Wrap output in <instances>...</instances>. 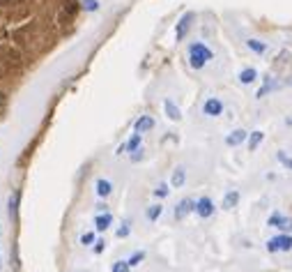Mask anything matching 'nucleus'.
I'll return each instance as SVG.
<instances>
[{
	"label": "nucleus",
	"mask_w": 292,
	"mask_h": 272,
	"mask_svg": "<svg viewBox=\"0 0 292 272\" xmlns=\"http://www.w3.org/2000/svg\"><path fill=\"white\" fill-rule=\"evenodd\" d=\"M163 109H166V115L170 120H175V122H177L179 118H182V111L177 109V104L173 102V99H166V102H163Z\"/></svg>",
	"instance_id": "nucleus-9"
},
{
	"label": "nucleus",
	"mask_w": 292,
	"mask_h": 272,
	"mask_svg": "<svg viewBox=\"0 0 292 272\" xmlns=\"http://www.w3.org/2000/svg\"><path fill=\"white\" fill-rule=\"evenodd\" d=\"M3 106H5V95L0 93V111H3Z\"/></svg>",
	"instance_id": "nucleus-30"
},
{
	"label": "nucleus",
	"mask_w": 292,
	"mask_h": 272,
	"mask_svg": "<svg viewBox=\"0 0 292 272\" xmlns=\"http://www.w3.org/2000/svg\"><path fill=\"white\" fill-rule=\"evenodd\" d=\"M104 249H106V242H104V240H97V242H94V254H102Z\"/></svg>",
	"instance_id": "nucleus-28"
},
{
	"label": "nucleus",
	"mask_w": 292,
	"mask_h": 272,
	"mask_svg": "<svg viewBox=\"0 0 292 272\" xmlns=\"http://www.w3.org/2000/svg\"><path fill=\"white\" fill-rule=\"evenodd\" d=\"M203 111H205V115H210V118H217V115L223 113V104L219 102L217 97H210L205 102V106H203Z\"/></svg>",
	"instance_id": "nucleus-6"
},
{
	"label": "nucleus",
	"mask_w": 292,
	"mask_h": 272,
	"mask_svg": "<svg viewBox=\"0 0 292 272\" xmlns=\"http://www.w3.org/2000/svg\"><path fill=\"white\" fill-rule=\"evenodd\" d=\"M184 182H186V171H184V169H177V171L173 173V178H170V185H173V187H182Z\"/></svg>",
	"instance_id": "nucleus-15"
},
{
	"label": "nucleus",
	"mask_w": 292,
	"mask_h": 272,
	"mask_svg": "<svg viewBox=\"0 0 292 272\" xmlns=\"http://www.w3.org/2000/svg\"><path fill=\"white\" fill-rule=\"evenodd\" d=\"M278 162H281L283 166H285V169H290V171H292V159L287 157L285 153H278Z\"/></svg>",
	"instance_id": "nucleus-24"
},
{
	"label": "nucleus",
	"mask_w": 292,
	"mask_h": 272,
	"mask_svg": "<svg viewBox=\"0 0 292 272\" xmlns=\"http://www.w3.org/2000/svg\"><path fill=\"white\" fill-rule=\"evenodd\" d=\"M113 224V217H111V213H104V215H99L97 219H94V229L97 231H106Z\"/></svg>",
	"instance_id": "nucleus-12"
},
{
	"label": "nucleus",
	"mask_w": 292,
	"mask_h": 272,
	"mask_svg": "<svg viewBox=\"0 0 292 272\" xmlns=\"http://www.w3.org/2000/svg\"><path fill=\"white\" fill-rule=\"evenodd\" d=\"M262 139H265L262 131H251V134H249V150H255V148L262 143Z\"/></svg>",
	"instance_id": "nucleus-16"
},
{
	"label": "nucleus",
	"mask_w": 292,
	"mask_h": 272,
	"mask_svg": "<svg viewBox=\"0 0 292 272\" xmlns=\"http://www.w3.org/2000/svg\"><path fill=\"white\" fill-rule=\"evenodd\" d=\"M19 198H21V194H19V191H14V194L10 196V217L12 219H17V213H19Z\"/></svg>",
	"instance_id": "nucleus-13"
},
{
	"label": "nucleus",
	"mask_w": 292,
	"mask_h": 272,
	"mask_svg": "<svg viewBox=\"0 0 292 272\" xmlns=\"http://www.w3.org/2000/svg\"><path fill=\"white\" fill-rule=\"evenodd\" d=\"M92 242H94V233H83L81 235V245H92Z\"/></svg>",
	"instance_id": "nucleus-27"
},
{
	"label": "nucleus",
	"mask_w": 292,
	"mask_h": 272,
	"mask_svg": "<svg viewBox=\"0 0 292 272\" xmlns=\"http://www.w3.org/2000/svg\"><path fill=\"white\" fill-rule=\"evenodd\" d=\"M267 249L269 251H290L292 249V235H278V238H271L267 242Z\"/></svg>",
	"instance_id": "nucleus-2"
},
{
	"label": "nucleus",
	"mask_w": 292,
	"mask_h": 272,
	"mask_svg": "<svg viewBox=\"0 0 292 272\" xmlns=\"http://www.w3.org/2000/svg\"><path fill=\"white\" fill-rule=\"evenodd\" d=\"M168 185H159L157 189H154V196H159V198H163V196H168Z\"/></svg>",
	"instance_id": "nucleus-26"
},
{
	"label": "nucleus",
	"mask_w": 292,
	"mask_h": 272,
	"mask_svg": "<svg viewBox=\"0 0 292 272\" xmlns=\"http://www.w3.org/2000/svg\"><path fill=\"white\" fill-rule=\"evenodd\" d=\"M210 60H212V51L203 42H193L189 46V65L193 70H203Z\"/></svg>",
	"instance_id": "nucleus-1"
},
{
	"label": "nucleus",
	"mask_w": 292,
	"mask_h": 272,
	"mask_svg": "<svg viewBox=\"0 0 292 272\" xmlns=\"http://www.w3.org/2000/svg\"><path fill=\"white\" fill-rule=\"evenodd\" d=\"M278 219H281V213H274V215H271V217H269V222H267V224H269L271 229H274V226H276V222H278Z\"/></svg>",
	"instance_id": "nucleus-29"
},
{
	"label": "nucleus",
	"mask_w": 292,
	"mask_h": 272,
	"mask_svg": "<svg viewBox=\"0 0 292 272\" xmlns=\"http://www.w3.org/2000/svg\"><path fill=\"white\" fill-rule=\"evenodd\" d=\"M127 146V150H129V153H134V150H138V148H141V134H138V131H136L134 136H131L129 141L125 143Z\"/></svg>",
	"instance_id": "nucleus-20"
},
{
	"label": "nucleus",
	"mask_w": 292,
	"mask_h": 272,
	"mask_svg": "<svg viewBox=\"0 0 292 272\" xmlns=\"http://www.w3.org/2000/svg\"><path fill=\"white\" fill-rule=\"evenodd\" d=\"M145 258V251H136V254H131V258H129V265L134 267V265H138V263Z\"/></svg>",
	"instance_id": "nucleus-22"
},
{
	"label": "nucleus",
	"mask_w": 292,
	"mask_h": 272,
	"mask_svg": "<svg viewBox=\"0 0 292 272\" xmlns=\"http://www.w3.org/2000/svg\"><path fill=\"white\" fill-rule=\"evenodd\" d=\"M274 229H278V231H283V233H287V231H292V219L290 217H283V215H281V219L276 222Z\"/></svg>",
	"instance_id": "nucleus-18"
},
{
	"label": "nucleus",
	"mask_w": 292,
	"mask_h": 272,
	"mask_svg": "<svg viewBox=\"0 0 292 272\" xmlns=\"http://www.w3.org/2000/svg\"><path fill=\"white\" fill-rule=\"evenodd\" d=\"M246 46H249L251 51H253V53H265L267 51V44L265 42H260V39H249V42H246Z\"/></svg>",
	"instance_id": "nucleus-14"
},
{
	"label": "nucleus",
	"mask_w": 292,
	"mask_h": 272,
	"mask_svg": "<svg viewBox=\"0 0 292 272\" xmlns=\"http://www.w3.org/2000/svg\"><path fill=\"white\" fill-rule=\"evenodd\" d=\"M152 127H154V118H152V115H141V118L136 120L134 129L138 131V134H145V131H150Z\"/></svg>",
	"instance_id": "nucleus-8"
},
{
	"label": "nucleus",
	"mask_w": 292,
	"mask_h": 272,
	"mask_svg": "<svg viewBox=\"0 0 292 272\" xmlns=\"http://www.w3.org/2000/svg\"><path fill=\"white\" fill-rule=\"evenodd\" d=\"M249 139V131H244V129H235V131H230V134L226 136V146H230V148H235V146H242L244 141Z\"/></svg>",
	"instance_id": "nucleus-7"
},
{
	"label": "nucleus",
	"mask_w": 292,
	"mask_h": 272,
	"mask_svg": "<svg viewBox=\"0 0 292 272\" xmlns=\"http://www.w3.org/2000/svg\"><path fill=\"white\" fill-rule=\"evenodd\" d=\"M83 10H85V12H97L99 3H97V0H83Z\"/></svg>",
	"instance_id": "nucleus-23"
},
{
	"label": "nucleus",
	"mask_w": 292,
	"mask_h": 272,
	"mask_svg": "<svg viewBox=\"0 0 292 272\" xmlns=\"http://www.w3.org/2000/svg\"><path fill=\"white\" fill-rule=\"evenodd\" d=\"M237 203H239V191L237 189H230L226 196H223V210H233Z\"/></svg>",
	"instance_id": "nucleus-10"
},
{
	"label": "nucleus",
	"mask_w": 292,
	"mask_h": 272,
	"mask_svg": "<svg viewBox=\"0 0 292 272\" xmlns=\"http://www.w3.org/2000/svg\"><path fill=\"white\" fill-rule=\"evenodd\" d=\"M113 272H131L129 261H115L113 263Z\"/></svg>",
	"instance_id": "nucleus-21"
},
{
	"label": "nucleus",
	"mask_w": 292,
	"mask_h": 272,
	"mask_svg": "<svg viewBox=\"0 0 292 272\" xmlns=\"http://www.w3.org/2000/svg\"><path fill=\"white\" fill-rule=\"evenodd\" d=\"M255 79H258V72L253 70V67H246V70L239 72V83H244V86H249V83H253Z\"/></svg>",
	"instance_id": "nucleus-11"
},
{
	"label": "nucleus",
	"mask_w": 292,
	"mask_h": 272,
	"mask_svg": "<svg viewBox=\"0 0 292 272\" xmlns=\"http://www.w3.org/2000/svg\"><path fill=\"white\" fill-rule=\"evenodd\" d=\"M129 222H122V226H120L118 229V238H127V235H129Z\"/></svg>",
	"instance_id": "nucleus-25"
},
{
	"label": "nucleus",
	"mask_w": 292,
	"mask_h": 272,
	"mask_svg": "<svg viewBox=\"0 0 292 272\" xmlns=\"http://www.w3.org/2000/svg\"><path fill=\"white\" fill-rule=\"evenodd\" d=\"M191 21H193V14H191V12H186V14L179 19L177 30H175V37H177V42H182V39L186 37V33L191 30Z\"/></svg>",
	"instance_id": "nucleus-3"
},
{
	"label": "nucleus",
	"mask_w": 292,
	"mask_h": 272,
	"mask_svg": "<svg viewBox=\"0 0 292 272\" xmlns=\"http://www.w3.org/2000/svg\"><path fill=\"white\" fill-rule=\"evenodd\" d=\"M161 213H163V208L161 206H150L147 208V219H150V222H157L159 217H161Z\"/></svg>",
	"instance_id": "nucleus-19"
},
{
	"label": "nucleus",
	"mask_w": 292,
	"mask_h": 272,
	"mask_svg": "<svg viewBox=\"0 0 292 272\" xmlns=\"http://www.w3.org/2000/svg\"><path fill=\"white\" fill-rule=\"evenodd\" d=\"M196 210V201L193 198H182V201L177 203V208H175V219H184L186 215H191Z\"/></svg>",
	"instance_id": "nucleus-5"
},
{
	"label": "nucleus",
	"mask_w": 292,
	"mask_h": 272,
	"mask_svg": "<svg viewBox=\"0 0 292 272\" xmlns=\"http://www.w3.org/2000/svg\"><path fill=\"white\" fill-rule=\"evenodd\" d=\"M196 213L201 215L203 219H210L212 215H214V203H212V198L203 196L201 201H196Z\"/></svg>",
	"instance_id": "nucleus-4"
},
{
	"label": "nucleus",
	"mask_w": 292,
	"mask_h": 272,
	"mask_svg": "<svg viewBox=\"0 0 292 272\" xmlns=\"http://www.w3.org/2000/svg\"><path fill=\"white\" fill-rule=\"evenodd\" d=\"M111 191H113V187H111L109 180H104V178L97 180V194H99V196H109Z\"/></svg>",
	"instance_id": "nucleus-17"
}]
</instances>
